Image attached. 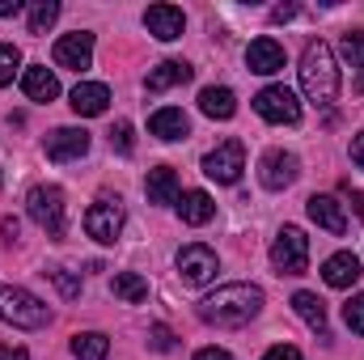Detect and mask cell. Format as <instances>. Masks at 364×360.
<instances>
[{
    "instance_id": "6da1fadb",
    "label": "cell",
    "mask_w": 364,
    "mask_h": 360,
    "mask_svg": "<svg viewBox=\"0 0 364 360\" xmlns=\"http://www.w3.org/2000/svg\"><path fill=\"white\" fill-rule=\"evenodd\" d=\"M263 309V288L259 284H220L199 301V318L208 327H246Z\"/></svg>"
},
{
    "instance_id": "7a4b0ae2",
    "label": "cell",
    "mask_w": 364,
    "mask_h": 360,
    "mask_svg": "<svg viewBox=\"0 0 364 360\" xmlns=\"http://www.w3.org/2000/svg\"><path fill=\"white\" fill-rule=\"evenodd\" d=\"M301 90H305V97L314 106H322V110L339 97V64H335V51L322 38L309 43L305 55H301Z\"/></svg>"
},
{
    "instance_id": "3957f363",
    "label": "cell",
    "mask_w": 364,
    "mask_h": 360,
    "mask_svg": "<svg viewBox=\"0 0 364 360\" xmlns=\"http://www.w3.org/2000/svg\"><path fill=\"white\" fill-rule=\"evenodd\" d=\"M0 322L17 327V331H38L51 322V309L30 292V288H17V284H0Z\"/></svg>"
},
{
    "instance_id": "277c9868",
    "label": "cell",
    "mask_w": 364,
    "mask_h": 360,
    "mask_svg": "<svg viewBox=\"0 0 364 360\" xmlns=\"http://www.w3.org/2000/svg\"><path fill=\"white\" fill-rule=\"evenodd\" d=\"M26 212L30 221L47 233V238H64L68 229V208H64V191L60 186H34L26 195Z\"/></svg>"
},
{
    "instance_id": "5b68a950",
    "label": "cell",
    "mask_w": 364,
    "mask_h": 360,
    "mask_svg": "<svg viewBox=\"0 0 364 360\" xmlns=\"http://www.w3.org/2000/svg\"><path fill=\"white\" fill-rule=\"evenodd\" d=\"M272 263L279 275H301L309 268V238L296 225H284L272 242Z\"/></svg>"
},
{
    "instance_id": "8992f818",
    "label": "cell",
    "mask_w": 364,
    "mask_h": 360,
    "mask_svg": "<svg viewBox=\"0 0 364 360\" xmlns=\"http://www.w3.org/2000/svg\"><path fill=\"white\" fill-rule=\"evenodd\" d=\"M123 221H127L123 203L110 199V195H102L90 212H85V233H90L93 242H102V246H114L119 233H123Z\"/></svg>"
},
{
    "instance_id": "52a82bcc",
    "label": "cell",
    "mask_w": 364,
    "mask_h": 360,
    "mask_svg": "<svg viewBox=\"0 0 364 360\" xmlns=\"http://www.w3.org/2000/svg\"><path fill=\"white\" fill-rule=\"evenodd\" d=\"M174 263H178L182 284H191V288H203V284H212V280H216V271H220V263H216V250H212V246H203V242H191V246H182Z\"/></svg>"
},
{
    "instance_id": "ba28073f",
    "label": "cell",
    "mask_w": 364,
    "mask_h": 360,
    "mask_svg": "<svg viewBox=\"0 0 364 360\" xmlns=\"http://www.w3.org/2000/svg\"><path fill=\"white\" fill-rule=\"evenodd\" d=\"M242 170H246V144H242V140H225V144H216V149L203 157V174L212 182L233 186V182L242 179Z\"/></svg>"
},
{
    "instance_id": "9c48e42d",
    "label": "cell",
    "mask_w": 364,
    "mask_h": 360,
    "mask_svg": "<svg viewBox=\"0 0 364 360\" xmlns=\"http://www.w3.org/2000/svg\"><path fill=\"white\" fill-rule=\"evenodd\" d=\"M255 110L267 119V123H301V102L288 85H267V90L255 93Z\"/></svg>"
},
{
    "instance_id": "30bf717a",
    "label": "cell",
    "mask_w": 364,
    "mask_h": 360,
    "mask_svg": "<svg viewBox=\"0 0 364 360\" xmlns=\"http://www.w3.org/2000/svg\"><path fill=\"white\" fill-rule=\"evenodd\" d=\"M296 179H301L296 153H284V149L263 153V162H259V182H263L267 191H284V186H292Z\"/></svg>"
},
{
    "instance_id": "8fae6325",
    "label": "cell",
    "mask_w": 364,
    "mask_h": 360,
    "mask_svg": "<svg viewBox=\"0 0 364 360\" xmlns=\"http://www.w3.org/2000/svg\"><path fill=\"white\" fill-rule=\"evenodd\" d=\"M43 153L51 162H77V157L90 153V132H81V127H55L43 140Z\"/></svg>"
},
{
    "instance_id": "7c38bea8",
    "label": "cell",
    "mask_w": 364,
    "mask_h": 360,
    "mask_svg": "<svg viewBox=\"0 0 364 360\" xmlns=\"http://www.w3.org/2000/svg\"><path fill=\"white\" fill-rule=\"evenodd\" d=\"M305 212H309V221H314L318 229H326V233H335V238L348 233V212H343V203H339L335 195H309V199H305Z\"/></svg>"
},
{
    "instance_id": "4fadbf2b",
    "label": "cell",
    "mask_w": 364,
    "mask_h": 360,
    "mask_svg": "<svg viewBox=\"0 0 364 360\" xmlns=\"http://www.w3.org/2000/svg\"><path fill=\"white\" fill-rule=\"evenodd\" d=\"M55 64H60V68H73V73H85L93 64V34L90 30L64 34V38L55 43Z\"/></svg>"
},
{
    "instance_id": "5bb4252c",
    "label": "cell",
    "mask_w": 364,
    "mask_h": 360,
    "mask_svg": "<svg viewBox=\"0 0 364 360\" xmlns=\"http://www.w3.org/2000/svg\"><path fill=\"white\" fill-rule=\"evenodd\" d=\"M144 26H149L153 38L174 43V38H182V30H186V17H182V9H174V4H149L144 9Z\"/></svg>"
},
{
    "instance_id": "9a60e30c",
    "label": "cell",
    "mask_w": 364,
    "mask_h": 360,
    "mask_svg": "<svg viewBox=\"0 0 364 360\" xmlns=\"http://www.w3.org/2000/svg\"><path fill=\"white\" fill-rule=\"evenodd\" d=\"M149 132L157 136V140H186L191 136V119L182 115L178 106H161V110H153V119H149Z\"/></svg>"
},
{
    "instance_id": "2e32d148",
    "label": "cell",
    "mask_w": 364,
    "mask_h": 360,
    "mask_svg": "<svg viewBox=\"0 0 364 360\" xmlns=\"http://www.w3.org/2000/svg\"><path fill=\"white\" fill-rule=\"evenodd\" d=\"M21 90H26L30 102H55L60 97V81H55V73L47 64H30L21 73Z\"/></svg>"
},
{
    "instance_id": "e0dca14e",
    "label": "cell",
    "mask_w": 364,
    "mask_h": 360,
    "mask_svg": "<svg viewBox=\"0 0 364 360\" xmlns=\"http://www.w3.org/2000/svg\"><path fill=\"white\" fill-rule=\"evenodd\" d=\"M292 309H296V318H301L318 339H331V331H326V305H322L318 292H292Z\"/></svg>"
},
{
    "instance_id": "ac0fdd59",
    "label": "cell",
    "mask_w": 364,
    "mask_h": 360,
    "mask_svg": "<svg viewBox=\"0 0 364 360\" xmlns=\"http://www.w3.org/2000/svg\"><path fill=\"white\" fill-rule=\"evenodd\" d=\"M246 64H250V73L272 77V73L284 68V47H279L275 38H255V43H250V51H246Z\"/></svg>"
},
{
    "instance_id": "d6986e66",
    "label": "cell",
    "mask_w": 364,
    "mask_h": 360,
    "mask_svg": "<svg viewBox=\"0 0 364 360\" xmlns=\"http://www.w3.org/2000/svg\"><path fill=\"white\" fill-rule=\"evenodd\" d=\"M322 280H326L331 288H352V284L360 280V259H356L352 250H339V255H331V259L322 263Z\"/></svg>"
},
{
    "instance_id": "ffe728a7",
    "label": "cell",
    "mask_w": 364,
    "mask_h": 360,
    "mask_svg": "<svg viewBox=\"0 0 364 360\" xmlns=\"http://www.w3.org/2000/svg\"><path fill=\"white\" fill-rule=\"evenodd\" d=\"M191 64H182V60H161L149 77H144V90L149 93H166V90H174V85H186L191 81Z\"/></svg>"
},
{
    "instance_id": "44dd1931",
    "label": "cell",
    "mask_w": 364,
    "mask_h": 360,
    "mask_svg": "<svg viewBox=\"0 0 364 360\" xmlns=\"http://www.w3.org/2000/svg\"><path fill=\"white\" fill-rule=\"evenodd\" d=\"M144 195L149 203H178V174L174 166H153L144 179Z\"/></svg>"
},
{
    "instance_id": "7402d4cb",
    "label": "cell",
    "mask_w": 364,
    "mask_h": 360,
    "mask_svg": "<svg viewBox=\"0 0 364 360\" xmlns=\"http://www.w3.org/2000/svg\"><path fill=\"white\" fill-rule=\"evenodd\" d=\"M174 208H178L182 225H208V221L216 216V203H212V195H208V191H182Z\"/></svg>"
},
{
    "instance_id": "603a6c76",
    "label": "cell",
    "mask_w": 364,
    "mask_h": 360,
    "mask_svg": "<svg viewBox=\"0 0 364 360\" xmlns=\"http://www.w3.org/2000/svg\"><path fill=\"white\" fill-rule=\"evenodd\" d=\"M106 106H110V90H106L102 81H81V85L73 90V110L85 115V119L106 115Z\"/></svg>"
},
{
    "instance_id": "cb8c5ba5",
    "label": "cell",
    "mask_w": 364,
    "mask_h": 360,
    "mask_svg": "<svg viewBox=\"0 0 364 360\" xmlns=\"http://www.w3.org/2000/svg\"><path fill=\"white\" fill-rule=\"evenodd\" d=\"M199 110L208 119H233L237 115V93L225 90V85H208V90L199 93Z\"/></svg>"
},
{
    "instance_id": "d4e9b609",
    "label": "cell",
    "mask_w": 364,
    "mask_h": 360,
    "mask_svg": "<svg viewBox=\"0 0 364 360\" xmlns=\"http://www.w3.org/2000/svg\"><path fill=\"white\" fill-rule=\"evenodd\" d=\"M110 288H114V297L127 301V305H140V301L149 297V280L136 275V271H119V275L110 280Z\"/></svg>"
},
{
    "instance_id": "484cf974",
    "label": "cell",
    "mask_w": 364,
    "mask_h": 360,
    "mask_svg": "<svg viewBox=\"0 0 364 360\" xmlns=\"http://www.w3.org/2000/svg\"><path fill=\"white\" fill-rule=\"evenodd\" d=\"M73 356L77 360H106L110 356V339L102 331H81V335H73Z\"/></svg>"
},
{
    "instance_id": "4316f807",
    "label": "cell",
    "mask_w": 364,
    "mask_h": 360,
    "mask_svg": "<svg viewBox=\"0 0 364 360\" xmlns=\"http://www.w3.org/2000/svg\"><path fill=\"white\" fill-rule=\"evenodd\" d=\"M60 17V0H34L30 4V34H47Z\"/></svg>"
},
{
    "instance_id": "83f0119b",
    "label": "cell",
    "mask_w": 364,
    "mask_h": 360,
    "mask_svg": "<svg viewBox=\"0 0 364 360\" xmlns=\"http://www.w3.org/2000/svg\"><path fill=\"white\" fill-rule=\"evenodd\" d=\"M339 55H343V64H348V68H360V73H364V30L343 34V43H339Z\"/></svg>"
},
{
    "instance_id": "f1b7e54d",
    "label": "cell",
    "mask_w": 364,
    "mask_h": 360,
    "mask_svg": "<svg viewBox=\"0 0 364 360\" xmlns=\"http://www.w3.org/2000/svg\"><path fill=\"white\" fill-rule=\"evenodd\" d=\"M21 68V51L13 47V43H0V90L13 81V73Z\"/></svg>"
},
{
    "instance_id": "f546056e",
    "label": "cell",
    "mask_w": 364,
    "mask_h": 360,
    "mask_svg": "<svg viewBox=\"0 0 364 360\" xmlns=\"http://www.w3.org/2000/svg\"><path fill=\"white\" fill-rule=\"evenodd\" d=\"M47 275H51V284L60 288V297H68V301L81 297V275H73V271H64V268H51Z\"/></svg>"
},
{
    "instance_id": "4dcf8cb0",
    "label": "cell",
    "mask_w": 364,
    "mask_h": 360,
    "mask_svg": "<svg viewBox=\"0 0 364 360\" xmlns=\"http://www.w3.org/2000/svg\"><path fill=\"white\" fill-rule=\"evenodd\" d=\"M343 322H348V331L364 335V292H360V297H352V301L343 305Z\"/></svg>"
},
{
    "instance_id": "1f68e13d",
    "label": "cell",
    "mask_w": 364,
    "mask_h": 360,
    "mask_svg": "<svg viewBox=\"0 0 364 360\" xmlns=\"http://www.w3.org/2000/svg\"><path fill=\"white\" fill-rule=\"evenodd\" d=\"M149 348H153V352H174V331L161 327V322L149 327Z\"/></svg>"
},
{
    "instance_id": "d6a6232c",
    "label": "cell",
    "mask_w": 364,
    "mask_h": 360,
    "mask_svg": "<svg viewBox=\"0 0 364 360\" xmlns=\"http://www.w3.org/2000/svg\"><path fill=\"white\" fill-rule=\"evenodd\" d=\"M110 144H114L119 153H132V149H136V140H132V123H114V127H110Z\"/></svg>"
},
{
    "instance_id": "836d02e7",
    "label": "cell",
    "mask_w": 364,
    "mask_h": 360,
    "mask_svg": "<svg viewBox=\"0 0 364 360\" xmlns=\"http://www.w3.org/2000/svg\"><path fill=\"white\" fill-rule=\"evenodd\" d=\"M263 360H305V356H301L292 344H275V348H272V352H267Z\"/></svg>"
},
{
    "instance_id": "e575fe53",
    "label": "cell",
    "mask_w": 364,
    "mask_h": 360,
    "mask_svg": "<svg viewBox=\"0 0 364 360\" xmlns=\"http://www.w3.org/2000/svg\"><path fill=\"white\" fill-rule=\"evenodd\" d=\"M292 17H296V4H275V9H272L275 26H279V21H292Z\"/></svg>"
},
{
    "instance_id": "d590c367",
    "label": "cell",
    "mask_w": 364,
    "mask_h": 360,
    "mask_svg": "<svg viewBox=\"0 0 364 360\" xmlns=\"http://www.w3.org/2000/svg\"><path fill=\"white\" fill-rule=\"evenodd\" d=\"M0 360H30L26 348H13V344H0Z\"/></svg>"
},
{
    "instance_id": "8d00e7d4",
    "label": "cell",
    "mask_w": 364,
    "mask_h": 360,
    "mask_svg": "<svg viewBox=\"0 0 364 360\" xmlns=\"http://www.w3.org/2000/svg\"><path fill=\"white\" fill-rule=\"evenodd\" d=\"M195 360H233V356H229L225 348H199V352H195Z\"/></svg>"
},
{
    "instance_id": "74e56055",
    "label": "cell",
    "mask_w": 364,
    "mask_h": 360,
    "mask_svg": "<svg viewBox=\"0 0 364 360\" xmlns=\"http://www.w3.org/2000/svg\"><path fill=\"white\" fill-rule=\"evenodd\" d=\"M352 162L364 170V132H360V136H352Z\"/></svg>"
},
{
    "instance_id": "f35d334b",
    "label": "cell",
    "mask_w": 364,
    "mask_h": 360,
    "mask_svg": "<svg viewBox=\"0 0 364 360\" xmlns=\"http://www.w3.org/2000/svg\"><path fill=\"white\" fill-rule=\"evenodd\" d=\"M21 9H26L21 0H0V17H17Z\"/></svg>"
},
{
    "instance_id": "ab89813d",
    "label": "cell",
    "mask_w": 364,
    "mask_h": 360,
    "mask_svg": "<svg viewBox=\"0 0 364 360\" xmlns=\"http://www.w3.org/2000/svg\"><path fill=\"white\" fill-rule=\"evenodd\" d=\"M0 229H4V238H9V242H17V221H13V216H9V221H4Z\"/></svg>"
},
{
    "instance_id": "60d3db41",
    "label": "cell",
    "mask_w": 364,
    "mask_h": 360,
    "mask_svg": "<svg viewBox=\"0 0 364 360\" xmlns=\"http://www.w3.org/2000/svg\"><path fill=\"white\" fill-rule=\"evenodd\" d=\"M352 203H356V216L364 221V195H360V191H352Z\"/></svg>"
},
{
    "instance_id": "b9f144b4",
    "label": "cell",
    "mask_w": 364,
    "mask_h": 360,
    "mask_svg": "<svg viewBox=\"0 0 364 360\" xmlns=\"http://www.w3.org/2000/svg\"><path fill=\"white\" fill-rule=\"evenodd\" d=\"M356 90H360V93H364V73H360V81H356Z\"/></svg>"
}]
</instances>
